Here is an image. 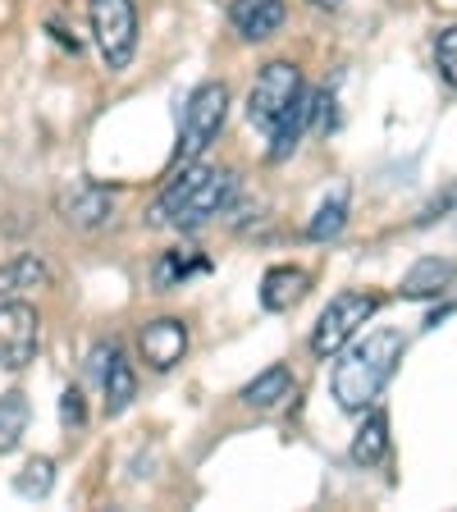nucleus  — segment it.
<instances>
[{
	"mask_svg": "<svg viewBox=\"0 0 457 512\" xmlns=\"http://www.w3.org/2000/svg\"><path fill=\"white\" fill-rule=\"evenodd\" d=\"M435 60H439V74H444L448 83L457 87V23H453V28L439 32V42H435Z\"/></svg>",
	"mask_w": 457,
	"mask_h": 512,
	"instance_id": "obj_22",
	"label": "nucleus"
},
{
	"mask_svg": "<svg viewBox=\"0 0 457 512\" xmlns=\"http://www.w3.org/2000/svg\"><path fill=\"white\" fill-rule=\"evenodd\" d=\"M307 5H316V10H339L343 0H307Z\"/></svg>",
	"mask_w": 457,
	"mask_h": 512,
	"instance_id": "obj_24",
	"label": "nucleus"
},
{
	"mask_svg": "<svg viewBox=\"0 0 457 512\" xmlns=\"http://www.w3.org/2000/svg\"><path fill=\"white\" fill-rule=\"evenodd\" d=\"M384 453H389V416L380 407H366L362 430L352 435V462L357 467H375V462H384Z\"/></svg>",
	"mask_w": 457,
	"mask_h": 512,
	"instance_id": "obj_13",
	"label": "nucleus"
},
{
	"mask_svg": "<svg viewBox=\"0 0 457 512\" xmlns=\"http://www.w3.org/2000/svg\"><path fill=\"white\" fill-rule=\"evenodd\" d=\"M311 275L298 266H275L266 270V279H261V307L266 311H288L293 302H302V293H307Z\"/></svg>",
	"mask_w": 457,
	"mask_h": 512,
	"instance_id": "obj_12",
	"label": "nucleus"
},
{
	"mask_svg": "<svg viewBox=\"0 0 457 512\" xmlns=\"http://www.w3.org/2000/svg\"><path fill=\"white\" fill-rule=\"evenodd\" d=\"M55 211H60L64 224H74V229H101L115 215V202H110V192L101 183L78 179L55 197Z\"/></svg>",
	"mask_w": 457,
	"mask_h": 512,
	"instance_id": "obj_9",
	"label": "nucleus"
},
{
	"mask_svg": "<svg viewBox=\"0 0 457 512\" xmlns=\"http://www.w3.org/2000/svg\"><path fill=\"white\" fill-rule=\"evenodd\" d=\"M55 485V462L51 458H32L28 467L19 471V480H14V490L23 494V499H46Z\"/></svg>",
	"mask_w": 457,
	"mask_h": 512,
	"instance_id": "obj_20",
	"label": "nucleus"
},
{
	"mask_svg": "<svg viewBox=\"0 0 457 512\" xmlns=\"http://www.w3.org/2000/svg\"><path fill=\"white\" fill-rule=\"evenodd\" d=\"M46 284H51L46 261H37V256H28V252L0 266V298H19L28 288H46Z\"/></svg>",
	"mask_w": 457,
	"mask_h": 512,
	"instance_id": "obj_15",
	"label": "nucleus"
},
{
	"mask_svg": "<svg viewBox=\"0 0 457 512\" xmlns=\"http://www.w3.org/2000/svg\"><path fill=\"white\" fill-rule=\"evenodd\" d=\"M298 96H302V74L288 60H270L266 69L256 74V83H252V96H247V119H252V124L270 138V128L279 124V115H284Z\"/></svg>",
	"mask_w": 457,
	"mask_h": 512,
	"instance_id": "obj_6",
	"label": "nucleus"
},
{
	"mask_svg": "<svg viewBox=\"0 0 457 512\" xmlns=\"http://www.w3.org/2000/svg\"><path fill=\"white\" fill-rule=\"evenodd\" d=\"M60 416H64V426H83V394H78V389H64Z\"/></svg>",
	"mask_w": 457,
	"mask_h": 512,
	"instance_id": "obj_23",
	"label": "nucleus"
},
{
	"mask_svg": "<svg viewBox=\"0 0 457 512\" xmlns=\"http://www.w3.org/2000/svg\"><path fill=\"white\" fill-rule=\"evenodd\" d=\"M37 343H42V316H37V307H28L19 298L0 302V366L5 371H23L37 357Z\"/></svg>",
	"mask_w": 457,
	"mask_h": 512,
	"instance_id": "obj_7",
	"label": "nucleus"
},
{
	"mask_svg": "<svg viewBox=\"0 0 457 512\" xmlns=\"http://www.w3.org/2000/svg\"><path fill=\"white\" fill-rule=\"evenodd\" d=\"M192 270H206V261L197 252H165L156 266V288H174L179 279H188Z\"/></svg>",
	"mask_w": 457,
	"mask_h": 512,
	"instance_id": "obj_21",
	"label": "nucleus"
},
{
	"mask_svg": "<svg viewBox=\"0 0 457 512\" xmlns=\"http://www.w3.org/2000/svg\"><path fill=\"white\" fill-rule=\"evenodd\" d=\"M343 224H348V197H343V192H334L330 202L311 215L307 238H316V243H330V238L343 234Z\"/></svg>",
	"mask_w": 457,
	"mask_h": 512,
	"instance_id": "obj_19",
	"label": "nucleus"
},
{
	"mask_svg": "<svg viewBox=\"0 0 457 512\" xmlns=\"http://www.w3.org/2000/svg\"><path fill=\"white\" fill-rule=\"evenodd\" d=\"M284 14H288L284 0H234V5H229V23H234V32L243 42H266V37H275Z\"/></svg>",
	"mask_w": 457,
	"mask_h": 512,
	"instance_id": "obj_10",
	"label": "nucleus"
},
{
	"mask_svg": "<svg viewBox=\"0 0 457 512\" xmlns=\"http://www.w3.org/2000/svg\"><path fill=\"white\" fill-rule=\"evenodd\" d=\"M28 416H32V407L19 389L0 394V458L23 444V435H28Z\"/></svg>",
	"mask_w": 457,
	"mask_h": 512,
	"instance_id": "obj_16",
	"label": "nucleus"
},
{
	"mask_svg": "<svg viewBox=\"0 0 457 512\" xmlns=\"http://www.w3.org/2000/svg\"><path fill=\"white\" fill-rule=\"evenodd\" d=\"M224 115H229V87L224 83L192 87V96L183 101V128H179L174 165H192V160H202V151L220 138Z\"/></svg>",
	"mask_w": 457,
	"mask_h": 512,
	"instance_id": "obj_3",
	"label": "nucleus"
},
{
	"mask_svg": "<svg viewBox=\"0 0 457 512\" xmlns=\"http://www.w3.org/2000/svg\"><path fill=\"white\" fill-rule=\"evenodd\" d=\"M238 179L234 170H220V165H183V174L160 192L151 224H174V229H197V224L215 220L224 206L234 202Z\"/></svg>",
	"mask_w": 457,
	"mask_h": 512,
	"instance_id": "obj_1",
	"label": "nucleus"
},
{
	"mask_svg": "<svg viewBox=\"0 0 457 512\" xmlns=\"http://www.w3.org/2000/svg\"><path fill=\"white\" fill-rule=\"evenodd\" d=\"M293 394V375H288V366H270V371H261L252 384L243 389V403L247 407H275V403H284V398Z\"/></svg>",
	"mask_w": 457,
	"mask_h": 512,
	"instance_id": "obj_18",
	"label": "nucleus"
},
{
	"mask_svg": "<svg viewBox=\"0 0 457 512\" xmlns=\"http://www.w3.org/2000/svg\"><path fill=\"white\" fill-rule=\"evenodd\" d=\"M87 14H92L101 60L110 69H128L138 51V0H87Z\"/></svg>",
	"mask_w": 457,
	"mask_h": 512,
	"instance_id": "obj_5",
	"label": "nucleus"
},
{
	"mask_svg": "<svg viewBox=\"0 0 457 512\" xmlns=\"http://www.w3.org/2000/svg\"><path fill=\"white\" fill-rule=\"evenodd\" d=\"M398 357H403V334H394V330H375L352 343V348L343 352V362L334 366V398H339L343 412H366V407H375L380 389L389 384V375H394Z\"/></svg>",
	"mask_w": 457,
	"mask_h": 512,
	"instance_id": "obj_2",
	"label": "nucleus"
},
{
	"mask_svg": "<svg viewBox=\"0 0 457 512\" xmlns=\"http://www.w3.org/2000/svg\"><path fill=\"white\" fill-rule=\"evenodd\" d=\"M138 352L151 371H174L183 362V352H188V325L179 316L147 320L138 334Z\"/></svg>",
	"mask_w": 457,
	"mask_h": 512,
	"instance_id": "obj_8",
	"label": "nucleus"
},
{
	"mask_svg": "<svg viewBox=\"0 0 457 512\" xmlns=\"http://www.w3.org/2000/svg\"><path fill=\"white\" fill-rule=\"evenodd\" d=\"M375 311H380V298H375V293H339L330 307L320 311L316 330H311V352H316V357H339Z\"/></svg>",
	"mask_w": 457,
	"mask_h": 512,
	"instance_id": "obj_4",
	"label": "nucleus"
},
{
	"mask_svg": "<svg viewBox=\"0 0 457 512\" xmlns=\"http://www.w3.org/2000/svg\"><path fill=\"white\" fill-rule=\"evenodd\" d=\"M138 398V375H133V366L119 357V348H110V366H106V412L119 416L128 403Z\"/></svg>",
	"mask_w": 457,
	"mask_h": 512,
	"instance_id": "obj_17",
	"label": "nucleus"
},
{
	"mask_svg": "<svg viewBox=\"0 0 457 512\" xmlns=\"http://www.w3.org/2000/svg\"><path fill=\"white\" fill-rule=\"evenodd\" d=\"M453 275H457V266L448 261V256H421L412 270L403 275V284H398V293L403 298H439L448 284H453Z\"/></svg>",
	"mask_w": 457,
	"mask_h": 512,
	"instance_id": "obj_11",
	"label": "nucleus"
},
{
	"mask_svg": "<svg viewBox=\"0 0 457 512\" xmlns=\"http://www.w3.org/2000/svg\"><path fill=\"white\" fill-rule=\"evenodd\" d=\"M311 106H316V96H307L302 92L293 106L279 115V124L270 128V160H284L288 151L302 142V128H307V119H311Z\"/></svg>",
	"mask_w": 457,
	"mask_h": 512,
	"instance_id": "obj_14",
	"label": "nucleus"
}]
</instances>
